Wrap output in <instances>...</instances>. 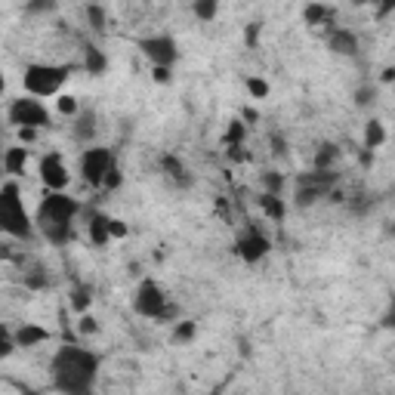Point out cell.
<instances>
[{
    "label": "cell",
    "instance_id": "cell-1",
    "mask_svg": "<svg viewBox=\"0 0 395 395\" xmlns=\"http://www.w3.org/2000/svg\"><path fill=\"white\" fill-rule=\"evenodd\" d=\"M99 365H102V359L96 352L83 349V346H74V343L59 346V352L50 361L53 386L65 395H87L96 386Z\"/></svg>",
    "mask_w": 395,
    "mask_h": 395
},
{
    "label": "cell",
    "instance_id": "cell-2",
    "mask_svg": "<svg viewBox=\"0 0 395 395\" xmlns=\"http://www.w3.org/2000/svg\"><path fill=\"white\" fill-rule=\"evenodd\" d=\"M81 213V201H74L65 192H53L43 189V198L37 204L34 213V226L41 229V235L50 244L65 247L74 238V216Z\"/></svg>",
    "mask_w": 395,
    "mask_h": 395
},
{
    "label": "cell",
    "instance_id": "cell-3",
    "mask_svg": "<svg viewBox=\"0 0 395 395\" xmlns=\"http://www.w3.org/2000/svg\"><path fill=\"white\" fill-rule=\"evenodd\" d=\"M0 235L15 241H31L34 235V220L25 210L19 182H0Z\"/></svg>",
    "mask_w": 395,
    "mask_h": 395
},
{
    "label": "cell",
    "instance_id": "cell-4",
    "mask_svg": "<svg viewBox=\"0 0 395 395\" xmlns=\"http://www.w3.org/2000/svg\"><path fill=\"white\" fill-rule=\"evenodd\" d=\"M68 74H72V65H50V62H31L22 72V83H25L28 96L46 99L56 96V93L65 87Z\"/></svg>",
    "mask_w": 395,
    "mask_h": 395
},
{
    "label": "cell",
    "instance_id": "cell-5",
    "mask_svg": "<svg viewBox=\"0 0 395 395\" xmlns=\"http://www.w3.org/2000/svg\"><path fill=\"white\" fill-rule=\"evenodd\" d=\"M6 121L13 127H50V112L43 108V102L37 96H22V99H13L10 112H6Z\"/></svg>",
    "mask_w": 395,
    "mask_h": 395
},
{
    "label": "cell",
    "instance_id": "cell-6",
    "mask_svg": "<svg viewBox=\"0 0 395 395\" xmlns=\"http://www.w3.org/2000/svg\"><path fill=\"white\" fill-rule=\"evenodd\" d=\"M114 164V152L105 149V145H93L81 154V180L90 185V189H102L105 173Z\"/></svg>",
    "mask_w": 395,
    "mask_h": 395
},
{
    "label": "cell",
    "instance_id": "cell-7",
    "mask_svg": "<svg viewBox=\"0 0 395 395\" xmlns=\"http://www.w3.org/2000/svg\"><path fill=\"white\" fill-rule=\"evenodd\" d=\"M164 303H167L164 288H161L154 278H142L136 293H133V312L142 315V319H158V312L164 309Z\"/></svg>",
    "mask_w": 395,
    "mask_h": 395
},
{
    "label": "cell",
    "instance_id": "cell-8",
    "mask_svg": "<svg viewBox=\"0 0 395 395\" xmlns=\"http://www.w3.org/2000/svg\"><path fill=\"white\" fill-rule=\"evenodd\" d=\"M139 50H142V56L152 62V65H176V59H180V46L170 34H152V37H142L139 41Z\"/></svg>",
    "mask_w": 395,
    "mask_h": 395
},
{
    "label": "cell",
    "instance_id": "cell-9",
    "mask_svg": "<svg viewBox=\"0 0 395 395\" xmlns=\"http://www.w3.org/2000/svg\"><path fill=\"white\" fill-rule=\"evenodd\" d=\"M235 253L241 257L244 262H260V260H266L269 253H272V241H269L266 235H262L260 229H247V232H241L238 235V241H235Z\"/></svg>",
    "mask_w": 395,
    "mask_h": 395
},
{
    "label": "cell",
    "instance_id": "cell-10",
    "mask_svg": "<svg viewBox=\"0 0 395 395\" xmlns=\"http://www.w3.org/2000/svg\"><path fill=\"white\" fill-rule=\"evenodd\" d=\"M41 182L43 189H53V192H65L68 182H72V173H68V164L59 152H50L41 158Z\"/></svg>",
    "mask_w": 395,
    "mask_h": 395
},
{
    "label": "cell",
    "instance_id": "cell-11",
    "mask_svg": "<svg viewBox=\"0 0 395 395\" xmlns=\"http://www.w3.org/2000/svg\"><path fill=\"white\" fill-rule=\"evenodd\" d=\"M324 43H328V50L334 53V56H359V34L349 28H330L328 34H324Z\"/></svg>",
    "mask_w": 395,
    "mask_h": 395
},
{
    "label": "cell",
    "instance_id": "cell-12",
    "mask_svg": "<svg viewBox=\"0 0 395 395\" xmlns=\"http://www.w3.org/2000/svg\"><path fill=\"white\" fill-rule=\"evenodd\" d=\"M96 133H99V114L93 112V108H81V112L74 114V127H72L74 142L90 145L93 139H96Z\"/></svg>",
    "mask_w": 395,
    "mask_h": 395
},
{
    "label": "cell",
    "instance_id": "cell-13",
    "mask_svg": "<svg viewBox=\"0 0 395 395\" xmlns=\"http://www.w3.org/2000/svg\"><path fill=\"white\" fill-rule=\"evenodd\" d=\"M303 22L309 28H321L324 34H328V31L334 28V10H330L328 4H321V0H312V4L303 6Z\"/></svg>",
    "mask_w": 395,
    "mask_h": 395
},
{
    "label": "cell",
    "instance_id": "cell-14",
    "mask_svg": "<svg viewBox=\"0 0 395 395\" xmlns=\"http://www.w3.org/2000/svg\"><path fill=\"white\" fill-rule=\"evenodd\" d=\"M53 334L41 324H22V328L13 330V340H15V349H34V346L46 343Z\"/></svg>",
    "mask_w": 395,
    "mask_h": 395
},
{
    "label": "cell",
    "instance_id": "cell-15",
    "mask_svg": "<svg viewBox=\"0 0 395 395\" xmlns=\"http://www.w3.org/2000/svg\"><path fill=\"white\" fill-rule=\"evenodd\" d=\"M161 170H164V176L173 185H182V189L192 185V176H189V170H185L180 154H161Z\"/></svg>",
    "mask_w": 395,
    "mask_h": 395
},
{
    "label": "cell",
    "instance_id": "cell-16",
    "mask_svg": "<svg viewBox=\"0 0 395 395\" xmlns=\"http://www.w3.org/2000/svg\"><path fill=\"white\" fill-rule=\"evenodd\" d=\"M87 238L93 247H108V241H112V235H108V213H90L87 220Z\"/></svg>",
    "mask_w": 395,
    "mask_h": 395
},
{
    "label": "cell",
    "instance_id": "cell-17",
    "mask_svg": "<svg viewBox=\"0 0 395 395\" xmlns=\"http://www.w3.org/2000/svg\"><path fill=\"white\" fill-rule=\"evenodd\" d=\"M0 161H4V170L10 176H22V173H25V164H28V149L22 142L10 145V149H4V158H0Z\"/></svg>",
    "mask_w": 395,
    "mask_h": 395
},
{
    "label": "cell",
    "instance_id": "cell-18",
    "mask_svg": "<svg viewBox=\"0 0 395 395\" xmlns=\"http://www.w3.org/2000/svg\"><path fill=\"white\" fill-rule=\"evenodd\" d=\"M260 210L266 220L272 222H284V216H288V204H284L281 195H269V192H260Z\"/></svg>",
    "mask_w": 395,
    "mask_h": 395
},
{
    "label": "cell",
    "instance_id": "cell-19",
    "mask_svg": "<svg viewBox=\"0 0 395 395\" xmlns=\"http://www.w3.org/2000/svg\"><path fill=\"white\" fill-rule=\"evenodd\" d=\"M83 72L93 74V77H102L108 72V56L99 50V46H93V43L83 46Z\"/></svg>",
    "mask_w": 395,
    "mask_h": 395
},
{
    "label": "cell",
    "instance_id": "cell-20",
    "mask_svg": "<svg viewBox=\"0 0 395 395\" xmlns=\"http://www.w3.org/2000/svg\"><path fill=\"white\" fill-rule=\"evenodd\" d=\"M361 142H365V149H370V152H377L386 142V127H383L380 118H370L365 123V136H361Z\"/></svg>",
    "mask_w": 395,
    "mask_h": 395
},
{
    "label": "cell",
    "instance_id": "cell-21",
    "mask_svg": "<svg viewBox=\"0 0 395 395\" xmlns=\"http://www.w3.org/2000/svg\"><path fill=\"white\" fill-rule=\"evenodd\" d=\"M22 281H25L28 290H46L50 288V272H46L41 262H31V269H25Z\"/></svg>",
    "mask_w": 395,
    "mask_h": 395
},
{
    "label": "cell",
    "instance_id": "cell-22",
    "mask_svg": "<svg viewBox=\"0 0 395 395\" xmlns=\"http://www.w3.org/2000/svg\"><path fill=\"white\" fill-rule=\"evenodd\" d=\"M337 158H340V145L337 142H321L319 149H315V170H334L337 164Z\"/></svg>",
    "mask_w": 395,
    "mask_h": 395
},
{
    "label": "cell",
    "instance_id": "cell-23",
    "mask_svg": "<svg viewBox=\"0 0 395 395\" xmlns=\"http://www.w3.org/2000/svg\"><path fill=\"white\" fill-rule=\"evenodd\" d=\"M324 195L315 185H309V182H297V195H293V201H297V207L300 210H306V207H312V204H319Z\"/></svg>",
    "mask_w": 395,
    "mask_h": 395
},
{
    "label": "cell",
    "instance_id": "cell-24",
    "mask_svg": "<svg viewBox=\"0 0 395 395\" xmlns=\"http://www.w3.org/2000/svg\"><path fill=\"white\" fill-rule=\"evenodd\" d=\"M247 142V123L241 118H232L226 133H222V145H241Z\"/></svg>",
    "mask_w": 395,
    "mask_h": 395
},
{
    "label": "cell",
    "instance_id": "cell-25",
    "mask_svg": "<svg viewBox=\"0 0 395 395\" xmlns=\"http://www.w3.org/2000/svg\"><path fill=\"white\" fill-rule=\"evenodd\" d=\"M90 303H93V290L83 288V284H77V288L72 290V297H68V306H72V312H74V315L87 312Z\"/></svg>",
    "mask_w": 395,
    "mask_h": 395
},
{
    "label": "cell",
    "instance_id": "cell-26",
    "mask_svg": "<svg viewBox=\"0 0 395 395\" xmlns=\"http://www.w3.org/2000/svg\"><path fill=\"white\" fill-rule=\"evenodd\" d=\"M260 185H262V192H269V195H281L284 192V173H278V170H262Z\"/></svg>",
    "mask_w": 395,
    "mask_h": 395
},
{
    "label": "cell",
    "instance_id": "cell-27",
    "mask_svg": "<svg viewBox=\"0 0 395 395\" xmlns=\"http://www.w3.org/2000/svg\"><path fill=\"white\" fill-rule=\"evenodd\" d=\"M192 13H195V19H201V22H213L216 13H220V0H195V4H192Z\"/></svg>",
    "mask_w": 395,
    "mask_h": 395
},
{
    "label": "cell",
    "instance_id": "cell-28",
    "mask_svg": "<svg viewBox=\"0 0 395 395\" xmlns=\"http://www.w3.org/2000/svg\"><path fill=\"white\" fill-rule=\"evenodd\" d=\"M198 337V321H176V328H173V343H192V340Z\"/></svg>",
    "mask_w": 395,
    "mask_h": 395
},
{
    "label": "cell",
    "instance_id": "cell-29",
    "mask_svg": "<svg viewBox=\"0 0 395 395\" xmlns=\"http://www.w3.org/2000/svg\"><path fill=\"white\" fill-rule=\"evenodd\" d=\"M87 25L93 28V31H99V34H102V31L108 28V15H105V10L99 4H90L87 6Z\"/></svg>",
    "mask_w": 395,
    "mask_h": 395
},
{
    "label": "cell",
    "instance_id": "cell-30",
    "mask_svg": "<svg viewBox=\"0 0 395 395\" xmlns=\"http://www.w3.org/2000/svg\"><path fill=\"white\" fill-rule=\"evenodd\" d=\"M56 112L62 118H74V114L81 112V102H77L74 96H68V93H62V96H56Z\"/></svg>",
    "mask_w": 395,
    "mask_h": 395
},
{
    "label": "cell",
    "instance_id": "cell-31",
    "mask_svg": "<svg viewBox=\"0 0 395 395\" xmlns=\"http://www.w3.org/2000/svg\"><path fill=\"white\" fill-rule=\"evenodd\" d=\"M346 204H349V210L355 216H365L370 207H374V201H370V195H365V192H355L352 198H346Z\"/></svg>",
    "mask_w": 395,
    "mask_h": 395
},
{
    "label": "cell",
    "instance_id": "cell-32",
    "mask_svg": "<svg viewBox=\"0 0 395 395\" xmlns=\"http://www.w3.org/2000/svg\"><path fill=\"white\" fill-rule=\"evenodd\" d=\"M377 102V87L374 83H361L359 90H355V105L359 108H370Z\"/></svg>",
    "mask_w": 395,
    "mask_h": 395
},
{
    "label": "cell",
    "instance_id": "cell-33",
    "mask_svg": "<svg viewBox=\"0 0 395 395\" xmlns=\"http://www.w3.org/2000/svg\"><path fill=\"white\" fill-rule=\"evenodd\" d=\"M247 93H250L253 99H266L269 93H272V87H269L266 81H262V77H257V74H250L247 77Z\"/></svg>",
    "mask_w": 395,
    "mask_h": 395
},
{
    "label": "cell",
    "instance_id": "cell-34",
    "mask_svg": "<svg viewBox=\"0 0 395 395\" xmlns=\"http://www.w3.org/2000/svg\"><path fill=\"white\" fill-rule=\"evenodd\" d=\"M15 352V340H13V330L6 328V324H0V361L10 359Z\"/></svg>",
    "mask_w": 395,
    "mask_h": 395
},
{
    "label": "cell",
    "instance_id": "cell-35",
    "mask_svg": "<svg viewBox=\"0 0 395 395\" xmlns=\"http://www.w3.org/2000/svg\"><path fill=\"white\" fill-rule=\"evenodd\" d=\"M77 334L81 337H96L99 334V321L93 319L90 312H81V319H77Z\"/></svg>",
    "mask_w": 395,
    "mask_h": 395
},
{
    "label": "cell",
    "instance_id": "cell-36",
    "mask_svg": "<svg viewBox=\"0 0 395 395\" xmlns=\"http://www.w3.org/2000/svg\"><path fill=\"white\" fill-rule=\"evenodd\" d=\"M56 6H59V0H28L25 13L28 15H43V13H53Z\"/></svg>",
    "mask_w": 395,
    "mask_h": 395
},
{
    "label": "cell",
    "instance_id": "cell-37",
    "mask_svg": "<svg viewBox=\"0 0 395 395\" xmlns=\"http://www.w3.org/2000/svg\"><path fill=\"white\" fill-rule=\"evenodd\" d=\"M108 235H112V241H121V238H127V235H130L127 222L118 220V216H108Z\"/></svg>",
    "mask_w": 395,
    "mask_h": 395
},
{
    "label": "cell",
    "instance_id": "cell-38",
    "mask_svg": "<svg viewBox=\"0 0 395 395\" xmlns=\"http://www.w3.org/2000/svg\"><path fill=\"white\" fill-rule=\"evenodd\" d=\"M260 31H262V22H250V25L244 28V46L247 50H257L260 46Z\"/></svg>",
    "mask_w": 395,
    "mask_h": 395
},
{
    "label": "cell",
    "instance_id": "cell-39",
    "mask_svg": "<svg viewBox=\"0 0 395 395\" xmlns=\"http://www.w3.org/2000/svg\"><path fill=\"white\" fill-rule=\"evenodd\" d=\"M226 154H229V161H235V164H247V161H250V149H247V142L226 145Z\"/></svg>",
    "mask_w": 395,
    "mask_h": 395
},
{
    "label": "cell",
    "instance_id": "cell-40",
    "mask_svg": "<svg viewBox=\"0 0 395 395\" xmlns=\"http://www.w3.org/2000/svg\"><path fill=\"white\" fill-rule=\"evenodd\" d=\"M121 182H123V173L118 170V164H112V170H108V173H105V180H102V189L114 192V189H121Z\"/></svg>",
    "mask_w": 395,
    "mask_h": 395
},
{
    "label": "cell",
    "instance_id": "cell-41",
    "mask_svg": "<svg viewBox=\"0 0 395 395\" xmlns=\"http://www.w3.org/2000/svg\"><path fill=\"white\" fill-rule=\"evenodd\" d=\"M152 77L158 83H173V68L170 65H152Z\"/></svg>",
    "mask_w": 395,
    "mask_h": 395
},
{
    "label": "cell",
    "instance_id": "cell-42",
    "mask_svg": "<svg viewBox=\"0 0 395 395\" xmlns=\"http://www.w3.org/2000/svg\"><path fill=\"white\" fill-rule=\"evenodd\" d=\"M176 315H180V306H176V303H170V300H167V303H164V309H161V312H158V319H154V321H173Z\"/></svg>",
    "mask_w": 395,
    "mask_h": 395
},
{
    "label": "cell",
    "instance_id": "cell-43",
    "mask_svg": "<svg viewBox=\"0 0 395 395\" xmlns=\"http://www.w3.org/2000/svg\"><path fill=\"white\" fill-rule=\"evenodd\" d=\"M15 136H19L22 145H31L37 139V127H15Z\"/></svg>",
    "mask_w": 395,
    "mask_h": 395
},
{
    "label": "cell",
    "instance_id": "cell-44",
    "mask_svg": "<svg viewBox=\"0 0 395 395\" xmlns=\"http://www.w3.org/2000/svg\"><path fill=\"white\" fill-rule=\"evenodd\" d=\"M241 121L247 123V127H250V123H257V121H260V112H257V108H247V105H244V112H241Z\"/></svg>",
    "mask_w": 395,
    "mask_h": 395
},
{
    "label": "cell",
    "instance_id": "cell-45",
    "mask_svg": "<svg viewBox=\"0 0 395 395\" xmlns=\"http://www.w3.org/2000/svg\"><path fill=\"white\" fill-rule=\"evenodd\" d=\"M359 164H361V167H370V164H374V152H370V149H361Z\"/></svg>",
    "mask_w": 395,
    "mask_h": 395
},
{
    "label": "cell",
    "instance_id": "cell-46",
    "mask_svg": "<svg viewBox=\"0 0 395 395\" xmlns=\"http://www.w3.org/2000/svg\"><path fill=\"white\" fill-rule=\"evenodd\" d=\"M380 81H383V83H392V81H395V68H392V65H386L383 72H380Z\"/></svg>",
    "mask_w": 395,
    "mask_h": 395
},
{
    "label": "cell",
    "instance_id": "cell-47",
    "mask_svg": "<svg viewBox=\"0 0 395 395\" xmlns=\"http://www.w3.org/2000/svg\"><path fill=\"white\" fill-rule=\"evenodd\" d=\"M0 260H13V247L0 241Z\"/></svg>",
    "mask_w": 395,
    "mask_h": 395
},
{
    "label": "cell",
    "instance_id": "cell-48",
    "mask_svg": "<svg viewBox=\"0 0 395 395\" xmlns=\"http://www.w3.org/2000/svg\"><path fill=\"white\" fill-rule=\"evenodd\" d=\"M272 145H275L278 154H284V139H281V136H272Z\"/></svg>",
    "mask_w": 395,
    "mask_h": 395
},
{
    "label": "cell",
    "instance_id": "cell-49",
    "mask_svg": "<svg viewBox=\"0 0 395 395\" xmlns=\"http://www.w3.org/2000/svg\"><path fill=\"white\" fill-rule=\"evenodd\" d=\"M6 93V74H4V68H0V96Z\"/></svg>",
    "mask_w": 395,
    "mask_h": 395
},
{
    "label": "cell",
    "instance_id": "cell-50",
    "mask_svg": "<svg viewBox=\"0 0 395 395\" xmlns=\"http://www.w3.org/2000/svg\"><path fill=\"white\" fill-rule=\"evenodd\" d=\"M352 4H359V6H365V4H374V0H352Z\"/></svg>",
    "mask_w": 395,
    "mask_h": 395
},
{
    "label": "cell",
    "instance_id": "cell-51",
    "mask_svg": "<svg viewBox=\"0 0 395 395\" xmlns=\"http://www.w3.org/2000/svg\"><path fill=\"white\" fill-rule=\"evenodd\" d=\"M6 173V170H4V161H0V176H4Z\"/></svg>",
    "mask_w": 395,
    "mask_h": 395
},
{
    "label": "cell",
    "instance_id": "cell-52",
    "mask_svg": "<svg viewBox=\"0 0 395 395\" xmlns=\"http://www.w3.org/2000/svg\"><path fill=\"white\" fill-rule=\"evenodd\" d=\"M0 158H4V149H0Z\"/></svg>",
    "mask_w": 395,
    "mask_h": 395
}]
</instances>
